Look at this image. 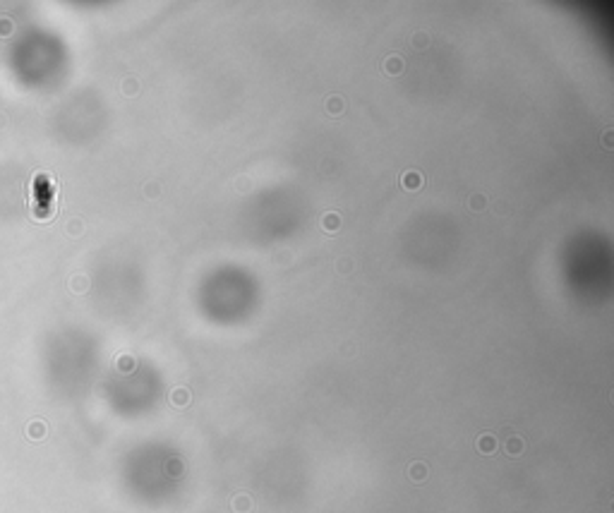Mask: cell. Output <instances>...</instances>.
<instances>
[{
	"mask_svg": "<svg viewBox=\"0 0 614 513\" xmlns=\"http://www.w3.org/2000/svg\"><path fill=\"white\" fill-rule=\"evenodd\" d=\"M401 185L406 187V190L415 192V190H420V187L425 185V178L417 173V170H408V173H403V175H401Z\"/></svg>",
	"mask_w": 614,
	"mask_h": 513,
	"instance_id": "6da1fadb",
	"label": "cell"
},
{
	"mask_svg": "<svg viewBox=\"0 0 614 513\" xmlns=\"http://www.w3.org/2000/svg\"><path fill=\"white\" fill-rule=\"evenodd\" d=\"M382 67H384L386 75H401L403 70H406V60H403L401 56H389L384 58V63H382Z\"/></svg>",
	"mask_w": 614,
	"mask_h": 513,
	"instance_id": "7a4b0ae2",
	"label": "cell"
},
{
	"mask_svg": "<svg viewBox=\"0 0 614 513\" xmlns=\"http://www.w3.org/2000/svg\"><path fill=\"white\" fill-rule=\"evenodd\" d=\"M475 446H478V451L480 453H485V456H489V453H494L497 451V436L494 434H480L478 436V442H475Z\"/></svg>",
	"mask_w": 614,
	"mask_h": 513,
	"instance_id": "3957f363",
	"label": "cell"
},
{
	"mask_svg": "<svg viewBox=\"0 0 614 513\" xmlns=\"http://www.w3.org/2000/svg\"><path fill=\"white\" fill-rule=\"evenodd\" d=\"M523 449H526V444H523V439L521 436H509L504 442V451H506V456H511V458H516V456H521L523 453Z\"/></svg>",
	"mask_w": 614,
	"mask_h": 513,
	"instance_id": "277c9868",
	"label": "cell"
},
{
	"mask_svg": "<svg viewBox=\"0 0 614 513\" xmlns=\"http://www.w3.org/2000/svg\"><path fill=\"white\" fill-rule=\"evenodd\" d=\"M252 506H254L252 499L247 497V494H238V497L230 501V508H233L235 513H250L252 511Z\"/></svg>",
	"mask_w": 614,
	"mask_h": 513,
	"instance_id": "5b68a950",
	"label": "cell"
},
{
	"mask_svg": "<svg viewBox=\"0 0 614 513\" xmlns=\"http://www.w3.org/2000/svg\"><path fill=\"white\" fill-rule=\"evenodd\" d=\"M171 403H173L175 408H185V405L190 403V391L187 388H182V386L173 388V391H171Z\"/></svg>",
	"mask_w": 614,
	"mask_h": 513,
	"instance_id": "8992f818",
	"label": "cell"
},
{
	"mask_svg": "<svg viewBox=\"0 0 614 513\" xmlns=\"http://www.w3.org/2000/svg\"><path fill=\"white\" fill-rule=\"evenodd\" d=\"M408 475H410V480L413 482H422L427 477V466L417 460V463H413V466L408 468Z\"/></svg>",
	"mask_w": 614,
	"mask_h": 513,
	"instance_id": "52a82bcc",
	"label": "cell"
},
{
	"mask_svg": "<svg viewBox=\"0 0 614 513\" xmlns=\"http://www.w3.org/2000/svg\"><path fill=\"white\" fill-rule=\"evenodd\" d=\"M322 226H324V230L336 233V230L341 228V216H339V213H326V216L322 218Z\"/></svg>",
	"mask_w": 614,
	"mask_h": 513,
	"instance_id": "ba28073f",
	"label": "cell"
},
{
	"mask_svg": "<svg viewBox=\"0 0 614 513\" xmlns=\"http://www.w3.org/2000/svg\"><path fill=\"white\" fill-rule=\"evenodd\" d=\"M326 111H329L331 115H339V113L343 111V99H341V96H329V99H326Z\"/></svg>",
	"mask_w": 614,
	"mask_h": 513,
	"instance_id": "9c48e42d",
	"label": "cell"
},
{
	"mask_svg": "<svg viewBox=\"0 0 614 513\" xmlns=\"http://www.w3.org/2000/svg\"><path fill=\"white\" fill-rule=\"evenodd\" d=\"M470 209L473 211H482V209H485V197H478V194L470 197Z\"/></svg>",
	"mask_w": 614,
	"mask_h": 513,
	"instance_id": "30bf717a",
	"label": "cell"
},
{
	"mask_svg": "<svg viewBox=\"0 0 614 513\" xmlns=\"http://www.w3.org/2000/svg\"><path fill=\"white\" fill-rule=\"evenodd\" d=\"M413 43H415L417 48H420V46L425 48L427 43H430V39H427V34H415V36H413Z\"/></svg>",
	"mask_w": 614,
	"mask_h": 513,
	"instance_id": "8fae6325",
	"label": "cell"
},
{
	"mask_svg": "<svg viewBox=\"0 0 614 513\" xmlns=\"http://www.w3.org/2000/svg\"><path fill=\"white\" fill-rule=\"evenodd\" d=\"M123 87H125V94H137V82H132V79H130V82H125Z\"/></svg>",
	"mask_w": 614,
	"mask_h": 513,
	"instance_id": "7c38bea8",
	"label": "cell"
},
{
	"mask_svg": "<svg viewBox=\"0 0 614 513\" xmlns=\"http://www.w3.org/2000/svg\"><path fill=\"white\" fill-rule=\"evenodd\" d=\"M168 473H171V475H180V460H173V463H168Z\"/></svg>",
	"mask_w": 614,
	"mask_h": 513,
	"instance_id": "4fadbf2b",
	"label": "cell"
},
{
	"mask_svg": "<svg viewBox=\"0 0 614 513\" xmlns=\"http://www.w3.org/2000/svg\"><path fill=\"white\" fill-rule=\"evenodd\" d=\"M156 192H158L156 185H154V187H147V194H156Z\"/></svg>",
	"mask_w": 614,
	"mask_h": 513,
	"instance_id": "5bb4252c",
	"label": "cell"
}]
</instances>
